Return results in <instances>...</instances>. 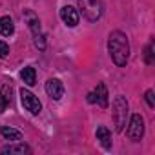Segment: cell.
Segmentation results:
<instances>
[{"instance_id": "cell-1", "label": "cell", "mask_w": 155, "mask_h": 155, "mask_svg": "<svg viewBox=\"0 0 155 155\" xmlns=\"http://www.w3.org/2000/svg\"><path fill=\"white\" fill-rule=\"evenodd\" d=\"M108 51L110 57L113 58V62L117 66H126L128 58H130V42L128 37L122 31H111L110 38H108Z\"/></svg>"}, {"instance_id": "cell-2", "label": "cell", "mask_w": 155, "mask_h": 155, "mask_svg": "<svg viewBox=\"0 0 155 155\" xmlns=\"http://www.w3.org/2000/svg\"><path fill=\"white\" fill-rule=\"evenodd\" d=\"M77 2H79V9L82 17L90 22H97L104 13L102 0H77Z\"/></svg>"}, {"instance_id": "cell-3", "label": "cell", "mask_w": 155, "mask_h": 155, "mask_svg": "<svg viewBox=\"0 0 155 155\" xmlns=\"http://www.w3.org/2000/svg\"><path fill=\"white\" fill-rule=\"evenodd\" d=\"M126 117H128V101L126 97L119 95L113 101V120H115V131H122L126 126Z\"/></svg>"}, {"instance_id": "cell-4", "label": "cell", "mask_w": 155, "mask_h": 155, "mask_svg": "<svg viewBox=\"0 0 155 155\" xmlns=\"http://www.w3.org/2000/svg\"><path fill=\"white\" fill-rule=\"evenodd\" d=\"M144 135V119L140 113H133L131 115V120H130V126H128V137L133 140V142H139Z\"/></svg>"}, {"instance_id": "cell-5", "label": "cell", "mask_w": 155, "mask_h": 155, "mask_svg": "<svg viewBox=\"0 0 155 155\" xmlns=\"http://www.w3.org/2000/svg\"><path fill=\"white\" fill-rule=\"evenodd\" d=\"M20 102H22V106L31 113V115H38L40 113V110H42V104H40V101L29 91V90H20Z\"/></svg>"}, {"instance_id": "cell-6", "label": "cell", "mask_w": 155, "mask_h": 155, "mask_svg": "<svg viewBox=\"0 0 155 155\" xmlns=\"http://www.w3.org/2000/svg\"><path fill=\"white\" fill-rule=\"evenodd\" d=\"M60 18H62V22L68 26V28H75L77 24H79V11H77L73 6H64L62 9H60Z\"/></svg>"}, {"instance_id": "cell-7", "label": "cell", "mask_w": 155, "mask_h": 155, "mask_svg": "<svg viewBox=\"0 0 155 155\" xmlns=\"http://www.w3.org/2000/svg\"><path fill=\"white\" fill-rule=\"evenodd\" d=\"M46 93L53 99V101H60L64 95V86L58 79H49L46 82Z\"/></svg>"}, {"instance_id": "cell-8", "label": "cell", "mask_w": 155, "mask_h": 155, "mask_svg": "<svg viewBox=\"0 0 155 155\" xmlns=\"http://www.w3.org/2000/svg\"><path fill=\"white\" fill-rule=\"evenodd\" d=\"M24 18H26V22H28V28H29V31H31L33 35H37V33H42L40 20H38V17H37L33 11L26 9V11H24Z\"/></svg>"}, {"instance_id": "cell-9", "label": "cell", "mask_w": 155, "mask_h": 155, "mask_svg": "<svg viewBox=\"0 0 155 155\" xmlns=\"http://www.w3.org/2000/svg\"><path fill=\"white\" fill-rule=\"evenodd\" d=\"M95 135H97V140L102 144V148H106V150L111 148V133H110V130L106 126H99Z\"/></svg>"}, {"instance_id": "cell-10", "label": "cell", "mask_w": 155, "mask_h": 155, "mask_svg": "<svg viewBox=\"0 0 155 155\" xmlns=\"http://www.w3.org/2000/svg\"><path fill=\"white\" fill-rule=\"evenodd\" d=\"M20 79L24 81L26 86H35V82H37V71H35V68L26 66V68L20 71Z\"/></svg>"}, {"instance_id": "cell-11", "label": "cell", "mask_w": 155, "mask_h": 155, "mask_svg": "<svg viewBox=\"0 0 155 155\" xmlns=\"http://www.w3.org/2000/svg\"><path fill=\"white\" fill-rule=\"evenodd\" d=\"M15 33V24L11 20V17H0V35L9 37Z\"/></svg>"}, {"instance_id": "cell-12", "label": "cell", "mask_w": 155, "mask_h": 155, "mask_svg": "<svg viewBox=\"0 0 155 155\" xmlns=\"http://www.w3.org/2000/svg\"><path fill=\"white\" fill-rule=\"evenodd\" d=\"M93 93H95V99L101 104V108H108V90H106V86L102 82L97 84V88H95Z\"/></svg>"}, {"instance_id": "cell-13", "label": "cell", "mask_w": 155, "mask_h": 155, "mask_svg": "<svg viewBox=\"0 0 155 155\" xmlns=\"http://www.w3.org/2000/svg\"><path fill=\"white\" fill-rule=\"evenodd\" d=\"M31 150H29V146H26V144H11V146H6V148H2V153H9V155H24V153H29Z\"/></svg>"}, {"instance_id": "cell-14", "label": "cell", "mask_w": 155, "mask_h": 155, "mask_svg": "<svg viewBox=\"0 0 155 155\" xmlns=\"http://www.w3.org/2000/svg\"><path fill=\"white\" fill-rule=\"evenodd\" d=\"M0 133H2L4 139H8V140H15V142L22 139V133H20L18 130H15V128H9V126H2V128H0Z\"/></svg>"}, {"instance_id": "cell-15", "label": "cell", "mask_w": 155, "mask_h": 155, "mask_svg": "<svg viewBox=\"0 0 155 155\" xmlns=\"http://www.w3.org/2000/svg\"><path fill=\"white\" fill-rule=\"evenodd\" d=\"M33 42H35V46L42 51V49H46V40H44V35L42 33H37V35H33Z\"/></svg>"}, {"instance_id": "cell-16", "label": "cell", "mask_w": 155, "mask_h": 155, "mask_svg": "<svg viewBox=\"0 0 155 155\" xmlns=\"http://www.w3.org/2000/svg\"><path fill=\"white\" fill-rule=\"evenodd\" d=\"M144 57H146V64H153V42H150V44H148Z\"/></svg>"}, {"instance_id": "cell-17", "label": "cell", "mask_w": 155, "mask_h": 155, "mask_svg": "<svg viewBox=\"0 0 155 155\" xmlns=\"http://www.w3.org/2000/svg\"><path fill=\"white\" fill-rule=\"evenodd\" d=\"M8 55H9V46L4 40H0V58H6Z\"/></svg>"}, {"instance_id": "cell-18", "label": "cell", "mask_w": 155, "mask_h": 155, "mask_svg": "<svg viewBox=\"0 0 155 155\" xmlns=\"http://www.w3.org/2000/svg\"><path fill=\"white\" fill-rule=\"evenodd\" d=\"M0 93H2V95L11 102V84H9V86H8V84H4V86H2V91H0Z\"/></svg>"}, {"instance_id": "cell-19", "label": "cell", "mask_w": 155, "mask_h": 155, "mask_svg": "<svg viewBox=\"0 0 155 155\" xmlns=\"http://www.w3.org/2000/svg\"><path fill=\"white\" fill-rule=\"evenodd\" d=\"M144 97H146V102H148V106H150V108H153V106H155V99H153V91H151V90H148Z\"/></svg>"}, {"instance_id": "cell-20", "label": "cell", "mask_w": 155, "mask_h": 155, "mask_svg": "<svg viewBox=\"0 0 155 155\" xmlns=\"http://www.w3.org/2000/svg\"><path fill=\"white\" fill-rule=\"evenodd\" d=\"M8 104H9V101L2 95V93H0V115H2L4 111H6V108H8Z\"/></svg>"}, {"instance_id": "cell-21", "label": "cell", "mask_w": 155, "mask_h": 155, "mask_svg": "<svg viewBox=\"0 0 155 155\" xmlns=\"http://www.w3.org/2000/svg\"><path fill=\"white\" fill-rule=\"evenodd\" d=\"M88 102H91V104H93V102H97V99H95V93H93V91H91V93H88Z\"/></svg>"}]
</instances>
